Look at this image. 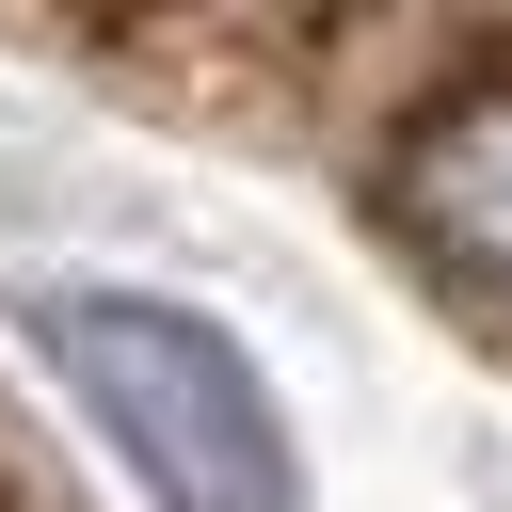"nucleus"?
<instances>
[{"instance_id": "nucleus-1", "label": "nucleus", "mask_w": 512, "mask_h": 512, "mask_svg": "<svg viewBox=\"0 0 512 512\" xmlns=\"http://www.w3.org/2000/svg\"><path fill=\"white\" fill-rule=\"evenodd\" d=\"M32 352L128 448L144 512H304V448L224 320H192L160 288H32Z\"/></svg>"}, {"instance_id": "nucleus-2", "label": "nucleus", "mask_w": 512, "mask_h": 512, "mask_svg": "<svg viewBox=\"0 0 512 512\" xmlns=\"http://www.w3.org/2000/svg\"><path fill=\"white\" fill-rule=\"evenodd\" d=\"M384 224H400L448 288L512 304V64H480L464 96H432V112L400 128V160H384Z\"/></svg>"}]
</instances>
